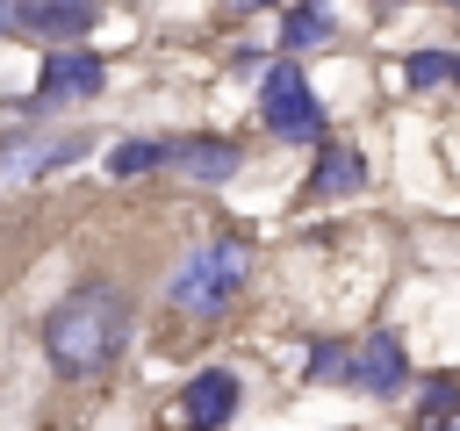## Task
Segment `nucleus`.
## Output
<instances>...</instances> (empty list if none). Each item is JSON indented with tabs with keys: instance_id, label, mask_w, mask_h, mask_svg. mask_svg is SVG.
Returning <instances> with one entry per match:
<instances>
[{
	"instance_id": "1",
	"label": "nucleus",
	"mask_w": 460,
	"mask_h": 431,
	"mask_svg": "<svg viewBox=\"0 0 460 431\" xmlns=\"http://www.w3.org/2000/svg\"><path fill=\"white\" fill-rule=\"evenodd\" d=\"M129 345V295L115 280H79L72 295H58V309L43 316V352L65 381H93L122 359Z\"/></svg>"
},
{
	"instance_id": "2",
	"label": "nucleus",
	"mask_w": 460,
	"mask_h": 431,
	"mask_svg": "<svg viewBox=\"0 0 460 431\" xmlns=\"http://www.w3.org/2000/svg\"><path fill=\"white\" fill-rule=\"evenodd\" d=\"M244 273H252V244L244 237H208L201 251L180 259V273L165 280V295L187 316H216V309H230V295L244 287Z\"/></svg>"
},
{
	"instance_id": "3",
	"label": "nucleus",
	"mask_w": 460,
	"mask_h": 431,
	"mask_svg": "<svg viewBox=\"0 0 460 431\" xmlns=\"http://www.w3.org/2000/svg\"><path fill=\"white\" fill-rule=\"evenodd\" d=\"M259 122H266L273 136H288V144H316V136H323V108H316V93H309V79H302L295 57H280V65L259 79Z\"/></svg>"
},
{
	"instance_id": "4",
	"label": "nucleus",
	"mask_w": 460,
	"mask_h": 431,
	"mask_svg": "<svg viewBox=\"0 0 460 431\" xmlns=\"http://www.w3.org/2000/svg\"><path fill=\"white\" fill-rule=\"evenodd\" d=\"M101 79H108V65H101L93 50H50L43 72H36V101H29V108H50V101H93Z\"/></svg>"
},
{
	"instance_id": "5",
	"label": "nucleus",
	"mask_w": 460,
	"mask_h": 431,
	"mask_svg": "<svg viewBox=\"0 0 460 431\" xmlns=\"http://www.w3.org/2000/svg\"><path fill=\"white\" fill-rule=\"evenodd\" d=\"M345 374H352V388H367V395H402V374H410L402 338H395V330H367V345L345 352Z\"/></svg>"
},
{
	"instance_id": "6",
	"label": "nucleus",
	"mask_w": 460,
	"mask_h": 431,
	"mask_svg": "<svg viewBox=\"0 0 460 431\" xmlns=\"http://www.w3.org/2000/svg\"><path fill=\"white\" fill-rule=\"evenodd\" d=\"M237 158H244L237 136H208V129H194V136H165V165L187 172V180H230Z\"/></svg>"
},
{
	"instance_id": "7",
	"label": "nucleus",
	"mask_w": 460,
	"mask_h": 431,
	"mask_svg": "<svg viewBox=\"0 0 460 431\" xmlns=\"http://www.w3.org/2000/svg\"><path fill=\"white\" fill-rule=\"evenodd\" d=\"M14 22L50 36V43H72V36H86L101 22V0H14Z\"/></svg>"
},
{
	"instance_id": "8",
	"label": "nucleus",
	"mask_w": 460,
	"mask_h": 431,
	"mask_svg": "<svg viewBox=\"0 0 460 431\" xmlns=\"http://www.w3.org/2000/svg\"><path fill=\"white\" fill-rule=\"evenodd\" d=\"M79 151H93V136H86V129L36 136V144H7V151H0V180H29V172H50V165H72Z\"/></svg>"
},
{
	"instance_id": "9",
	"label": "nucleus",
	"mask_w": 460,
	"mask_h": 431,
	"mask_svg": "<svg viewBox=\"0 0 460 431\" xmlns=\"http://www.w3.org/2000/svg\"><path fill=\"white\" fill-rule=\"evenodd\" d=\"M180 402H187V417H194V424H230V417H237V374L208 366V374H194V381H187V395H180Z\"/></svg>"
},
{
	"instance_id": "10",
	"label": "nucleus",
	"mask_w": 460,
	"mask_h": 431,
	"mask_svg": "<svg viewBox=\"0 0 460 431\" xmlns=\"http://www.w3.org/2000/svg\"><path fill=\"white\" fill-rule=\"evenodd\" d=\"M359 180H367V158H359L352 144H338V151H323V158H316V172H309V194H316V201H331V194H352Z\"/></svg>"
},
{
	"instance_id": "11",
	"label": "nucleus",
	"mask_w": 460,
	"mask_h": 431,
	"mask_svg": "<svg viewBox=\"0 0 460 431\" xmlns=\"http://www.w3.org/2000/svg\"><path fill=\"white\" fill-rule=\"evenodd\" d=\"M323 36H331V0L288 7V22H280V43H288V50H309V43H323Z\"/></svg>"
},
{
	"instance_id": "12",
	"label": "nucleus",
	"mask_w": 460,
	"mask_h": 431,
	"mask_svg": "<svg viewBox=\"0 0 460 431\" xmlns=\"http://www.w3.org/2000/svg\"><path fill=\"white\" fill-rule=\"evenodd\" d=\"M115 180H129V172H151V165H165V136H122L108 158H101Z\"/></svg>"
},
{
	"instance_id": "13",
	"label": "nucleus",
	"mask_w": 460,
	"mask_h": 431,
	"mask_svg": "<svg viewBox=\"0 0 460 431\" xmlns=\"http://www.w3.org/2000/svg\"><path fill=\"white\" fill-rule=\"evenodd\" d=\"M417 409H424V424H446V417L460 409V381H453V374H431V381H424V402H417Z\"/></svg>"
},
{
	"instance_id": "14",
	"label": "nucleus",
	"mask_w": 460,
	"mask_h": 431,
	"mask_svg": "<svg viewBox=\"0 0 460 431\" xmlns=\"http://www.w3.org/2000/svg\"><path fill=\"white\" fill-rule=\"evenodd\" d=\"M402 79H410V86H446V79H453V50H417V57L402 65Z\"/></svg>"
},
{
	"instance_id": "15",
	"label": "nucleus",
	"mask_w": 460,
	"mask_h": 431,
	"mask_svg": "<svg viewBox=\"0 0 460 431\" xmlns=\"http://www.w3.org/2000/svg\"><path fill=\"white\" fill-rule=\"evenodd\" d=\"M309 374H316V381H323V374H345V345H316V352H309Z\"/></svg>"
},
{
	"instance_id": "16",
	"label": "nucleus",
	"mask_w": 460,
	"mask_h": 431,
	"mask_svg": "<svg viewBox=\"0 0 460 431\" xmlns=\"http://www.w3.org/2000/svg\"><path fill=\"white\" fill-rule=\"evenodd\" d=\"M7 22H14V0H0V29H7Z\"/></svg>"
},
{
	"instance_id": "17",
	"label": "nucleus",
	"mask_w": 460,
	"mask_h": 431,
	"mask_svg": "<svg viewBox=\"0 0 460 431\" xmlns=\"http://www.w3.org/2000/svg\"><path fill=\"white\" fill-rule=\"evenodd\" d=\"M237 7H259V0H237Z\"/></svg>"
}]
</instances>
